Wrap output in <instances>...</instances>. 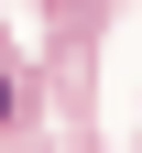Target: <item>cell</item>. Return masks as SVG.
<instances>
[{"label":"cell","mask_w":142,"mask_h":153,"mask_svg":"<svg viewBox=\"0 0 142 153\" xmlns=\"http://www.w3.org/2000/svg\"><path fill=\"white\" fill-rule=\"evenodd\" d=\"M0 109H11V76H0Z\"/></svg>","instance_id":"cell-1"}]
</instances>
